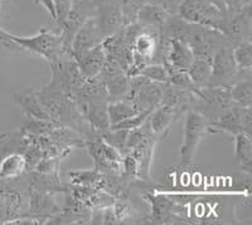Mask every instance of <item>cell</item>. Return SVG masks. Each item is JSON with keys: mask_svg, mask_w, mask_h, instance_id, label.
<instances>
[{"mask_svg": "<svg viewBox=\"0 0 252 225\" xmlns=\"http://www.w3.org/2000/svg\"><path fill=\"white\" fill-rule=\"evenodd\" d=\"M97 77L106 87L109 102L125 100L130 91V77L118 63L106 58Z\"/></svg>", "mask_w": 252, "mask_h": 225, "instance_id": "10", "label": "cell"}, {"mask_svg": "<svg viewBox=\"0 0 252 225\" xmlns=\"http://www.w3.org/2000/svg\"><path fill=\"white\" fill-rule=\"evenodd\" d=\"M103 40L105 38L98 30L94 17L89 18L73 37V40L71 43V56L77 59L83 53H86L87 51L101 44Z\"/></svg>", "mask_w": 252, "mask_h": 225, "instance_id": "15", "label": "cell"}, {"mask_svg": "<svg viewBox=\"0 0 252 225\" xmlns=\"http://www.w3.org/2000/svg\"><path fill=\"white\" fill-rule=\"evenodd\" d=\"M0 156H1V152H0Z\"/></svg>", "mask_w": 252, "mask_h": 225, "instance_id": "39", "label": "cell"}, {"mask_svg": "<svg viewBox=\"0 0 252 225\" xmlns=\"http://www.w3.org/2000/svg\"><path fill=\"white\" fill-rule=\"evenodd\" d=\"M13 101L22 111V113L26 116V118H33V120L42 121H55L49 116L48 112L44 110V107L40 103L38 98L37 89L27 88L24 91L15 93L13 96ZM56 122V121H55Z\"/></svg>", "mask_w": 252, "mask_h": 225, "instance_id": "17", "label": "cell"}, {"mask_svg": "<svg viewBox=\"0 0 252 225\" xmlns=\"http://www.w3.org/2000/svg\"><path fill=\"white\" fill-rule=\"evenodd\" d=\"M184 121L183 143L181 147V164L183 168L192 165L194 155L201 145L202 140L208 134H215L209 126L208 120L202 113L194 110H188L186 112Z\"/></svg>", "mask_w": 252, "mask_h": 225, "instance_id": "5", "label": "cell"}, {"mask_svg": "<svg viewBox=\"0 0 252 225\" xmlns=\"http://www.w3.org/2000/svg\"><path fill=\"white\" fill-rule=\"evenodd\" d=\"M138 113L139 112L135 110V107L129 101L120 100L107 103V114H109L110 126L118 125L121 121Z\"/></svg>", "mask_w": 252, "mask_h": 225, "instance_id": "27", "label": "cell"}, {"mask_svg": "<svg viewBox=\"0 0 252 225\" xmlns=\"http://www.w3.org/2000/svg\"><path fill=\"white\" fill-rule=\"evenodd\" d=\"M112 210H114L115 218L118 220V224L125 223V220H129L136 214V210L132 206L131 201L127 199H115L112 202Z\"/></svg>", "mask_w": 252, "mask_h": 225, "instance_id": "33", "label": "cell"}, {"mask_svg": "<svg viewBox=\"0 0 252 225\" xmlns=\"http://www.w3.org/2000/svg\"><path fill=\"white\" fill-rule=\"evenodd\" d=\"M24 51L17 42L12 39L10 33L0 27V59L12 57V56L22 55Z\"/></svg>", "mask_w": 252, "mask_h": 225, "instance_id": "31", "label": "cell"}, {"mask_svg": "<svg viewBox=\"0 0 252 225\" xmlns=\"http://www.w3.org/2000/svg\"><path fill=\"white\" fill-rule=\"evenodd\" d=\"M145 3L146 0H120L124 26L136 22L139 12Z\"/></svg>", "mask_w": 252, "mask_h": 225, "instance_id": "32", "label": "cell"}, {"mask_svg": "<svg viewBox=\"0 0 252 225\" xmlns=\"http://www.w3.org/2000/svg\"><path fill=\"white\" fill-rule=\"evenodd\" d=\"M232 57L240 71L252 69V44L251 40H245L232 47Z\"/></svg>", "mask_w": 252, "mask_h": 225, "instance_id": "29", "label": "cell"}, {"mask_svg": "<svg viewBox=\"0 0 252 225\" xmlns=\"http://www.w3.org/2000/svg\"><path fill=\"white\" fill-rule=\"evenodd\" d=\"M78 112L83 117V120L90 125V127L100 134L101 136L109 131L110 126L109 114H107L106 100H86V98H73Z\"/></svg>", "mask_w": 252, "mask_h": 225, "instance_id": "11", "label": "cell"}, {"mask_svg": "<svg viewBox=\"0 0 252 225\" xmlns=\"http://www.w3.org/2000/svg\"><path fill=\"white\" fill-rule=\"evenodd\" d=\"M77 66L86 78L97 77L106 62V53L102 47V43L83 53L76 59Z\"/></svg>", "mask_w": 252, "mask_h": 225, "instance_id": "22", "label": "cell"}, {"mask_svg": "<svg viewBox=\"0 0 252 225\" xmlns=\"http://www.w3.org/2000/svg\"><path fill=\"white\" fill-rule=\"evenodd\" d=\"M194 97V91L178 88V87H174L169 83H164L163 97H161L160 105L169 106V107L178 110L182 113H186L188 110H192Z\"/></svg>", "mask_w": 252, "mask_h": 225, "instance_id": "20", "label": "cell"}, {"mask_svg": "<svg viewBox=\"0 0 252 225\" xmlns=\"http://www.w3.org/2000/svg\"><path fill=\"white\" fill-rule=\"evenodd\" d=\"M226 14L231 15L251 5V0H224Z\"/></svg>", "mask_w": 252, "mask_h": 225, "instance_id": "36", "label": "cell"}, {"mask_svg": "<svg viewBox=\"0 0 252 225\" xmlns=\"http://www.w3.org/2000/svg\"><path fill=\"white\" fill-rule=\"evenodd\" d=\"M177 15L188 23L212 28L222 33L227 14L208 0H182Z\"/></svg>", "mask_w": 252, "mask_h": 225, "instance_id": "3", "label": "cell"}, {"mask_svg": "<svg viewBox=\"0 0 252 225\" xmlns=\"http://www.w3.org/2000/svg\"><path fill=\"white\" fill-rule=\"evenodd\" d=\"M140 76L158 83L169 82V73L163 63H149L141 68Z\"/></svg>", "mask_w": 252, "mask_h": 225, "instance_id": "30", "label": "cell"}, {"mask_svg": "<svg viewBox=\"0 0 252 225\" xmlns=\"http://www.w3.org/2000/svg\"><path fill=\"white\" fill-rule=\"evenodd\" d=\"M222 33L232 46L245 40H251V5L235 14L227 15Z\"/></svg>", "mask_w": 252, "mask_h": 225, "instance_id": "13", "label": "cell"}, {"mask_svg": "<svg viewBox=\"0 0 252 225\" xmlns=\"http://www.w3.org/2000/svg\"><path fill=\"white\" fill-rule=\"evenodd\" d=\"M188 76L192 80L195 88H201L208 84L209 77L212 73V59L206 57L194 56L192 64L187 71Z\"/></svg>", "mask_w": 252, "mask_h": 225, "instance_id": "25", "label": "cell"}, {"mask_svg": "<svg viewBox=\"0 0 252 225\" xmlns=\"http://www.w3.org/2000/svg\"><path fill=\"white\" fill-rule=\"evenodd\" d=\"M144 199H146L150 202L152 205V213L148 218L145 219H149V223L153 224H166V223H174V220H182L183 222V218L178 217V205L172 200L166 199L164 197H157V195H153L152 193H144L143 194Z\"/></svg>", "mask_w": 252, "mask_h": 225, "instance_id": "16", "label": "cell"}, {"mask_svg": "<svg viewBox=\"0 0 252 225\" xmlns=\"http://www.w3.org/2000/svg\"><path fill=\"white\" fill-rule=\"evenodd\" d=\"M10 37L24 51L40 56L48 63L56 62L61 58L71 56V53L64 47L62 37L52 29H40L38 33H35L32 37H19V35L12 34V33H10Z\"/></svg>", "mask_w": 252, "mask_h": 225, "instance_id": "2", "label": "cell"}, {"mask_svg": "<svg viewBox=\"0 0 252 225\" xmlns=\"http://www.w3.org/2000/svg\"><path fill=\"white\" fill-rule=\"evenodd\" d=\"M164 83L153 82L143 76L130 78V91L125 100L129 101L138 112H152L160 105Z\"/></svg>", "mask_w": 252, "mask_h": 225, "instance_id": "8", "label": "cell"}, {"mask_svg": "<svg viewBox=\"0 0 252 225\" xmlns=\"http://www.w3.org/2000/svg\"><path fill=\"white\" fill-rule=\"evenodd\" d=\"M12 0H0V22L9 15V8H10Z\"/></svg>", "mask_w": 252, "mask_h": 225, "instance_id": "38", "label": "cell"}, {"mask_svg": "<svg viewBox=\"0 0 252 225\" xmlns=\"http://www.w3.org/2000/svg\"><path fill=\"white\" fill-rule=\"evenodd\" d=\"M102 47L106 58L118 63L125 72L129 71L132 64V49L124 42L120 30L103 40Z\"/></svg>", "mask_w": 252, "mask_h": 225, "instance_id": "18", "label": "cell"}, {"mask_svg": "<svg viewBox=\"0 0 252 225\" xmlns=\"http://www.w3.org/2000/svg\"><path fill=\"white\" fill-rule=\"evenodd\" d=\"M61 209L62 206L56 201L55 194L29 188V215L48 224L52 218L61 213Z\"/></svg>", "mask_w": 252, "mask_h": 225, "instance_id": "14", "label": "cell"}, {"mask_svg": "<svg viewBox=\"0 0 252 225\" xmlns=\"http://www.w3.org/2000/svg\"><path fill=\"white\" fill-rule=\"evenodd\" d=\"M35 4L43 6L47 12L49 13V15L52 17V20H55L56 13H55V6H53V0H35Z\"/></svg>", "mask_w": 252, "mask_h": 225, "instance_id": "37", "label": "cell"}, {"mask_svg": "<svg viewBox=\"0 0 252 225\" xmlns=\"http://www.w3.org/2000/svg\"><path fill=\"white\" fill-rule=\"evenodd\" d=\"M52 72L51 83L66 92L72 98L75 97L85 81L87 80L80 71L77 62L72 56H67L56 62L49 63Z\"/></svg>", "mask_w": 252, "mask_h": 225, "instance_id": "9", "label": "cell"}, {"mask_svg": "<svg viewBox=\"0 0 252 225\" xmlns=\"http://www.w3.org/2000/svg\"><path fill=\"white\" fill-rule=\"evenodd\" d=\"M169 73V84L178 87L182 89H188V91H194L195 87L193 84L192 80L188 76V73L184 71H177V69L166 68Z\"/></svg>", "mask_w": 252, "mask_h": 225, "instance_id": "34", "label": "cell"}, {"mask_svg": "<svg viewBox=\"0 0 252 225\" xmlns=\"http://www.w3.org/2000/svg\"><path fill=\"white\" fill-rule=\"evenodd\" d=\"M170 15L172 14H169L161 6L155 5V4L145 3L143 5V8L140 9V12H139L136 22L143 24V26L161 30L163 27L165 26L166 22H168V19L170 18Z\"/></svg>", "mask_w": 252, "mask_h": 225, "instance_id": "23", "label": "cell"}, {"mask_svg": "<svg viewBox=\"0 0 252 225\" xmlns=\"http://www.w3.org/2000/svg\"><path fill=\"white\" fill-rule=\"evenodd\" d=\"M83 141V148H86L91 156L94 169L103 174H123V154L110 145L100 134L92 130Z\"/></svg>", "mask_w": 252, "mask_h": 225, "instance_id": "4", "label": "cell"}, {"mask_svg": "<svg viewBox=\"0 0 252 225\" xmlns=\"http://www.w3.org/2000/svg\"><path fill=\"white\" fill-rule=\"evenodd\" d=\"M37 93L44 110L56 122L75 130L83 137V140L89 136L92 128L83 120L71 96L51 82L40 89H37Z\"/></svg>", "mask_w": 252, "mask_h": 225, "instance_id": "1", "label": "cell"}, {"mask_svg": "<svg viewBox=\"0 0 252 225\" xmlns=\"http://www.w3.org/2000/svg\"><path fill=\"white\" fill-rule=\"evenodd\" d=\"M235 139V155L237 163L245 171V174L251 175L252 169V136L244 134H237Z\"/></svg>", "mask_w": 252, "mask_h": 225, "instance_id": "24", "label": "cell"}, {"mask_svg": "<svg viewBox=\"0 0 252 225\" xmlns=\"http://www.w3.org/2000/svg\"><path fill=\"white\" fill-rule=\"evenodd\" d=\"M94 19L105 39L115 34L124 27L120 1H106L96 5Z\"/></svg>", "mask_w": 252, "mask_h": 225, "instance_id": "12", "label": "cell"}, {"mask_svg": "<svg viewBox=\"0 0 252 225\" xmlns=\"http://www.w3.org/2000/svg\"><path fill=\"white\" fill-rule=\"evenodd\" d=\"M251 109L232 103L209 121V126L213 132H226L232 136L244 132L252 136Z\"/></svg>", "mask_w": 252, "mask_h": 225, "instance_id": "7", "label": "cell"}, {"mask_svg": "<svg viewBox=\"0 0 252 225\" xmlns=\"http://www.w3.org/2000/svg\"><path fill=\"white\" fill-rule=\"evenodd\" d=\"M71 185L102 189L105 174L97 169L92 170H72L67 174Z\"/></svg>", "mask_w": 252, "mask_h": 225, "instance_id": "26", "label": "cell"}, {"mask_svg": "<svg viewBox=\"0 0 252 225\" xmlns=\"http://www.w3.org/2000/svg\"><path fill=\"white\" fill-rule=\"evenodd\" d=\"M28 171L27 160L22 152L1 151L0 156V181L17 179Z\"/></svg>", "mask_w": 252, "mask_h": 225, "instance_id": "21", "label": "cell"}, {"mask_svg": "<svg viewBox=\"0 0 252 225\" xmlns=\"http://www.w3.org/2000/svg\"><path fill=\"white\" fill-rule=\"evenodd\" d=\"M182 114H183L182 112L172 109L169 106L159 105L149 114V117H148V123H149V127L153 131V134L158 135V136H161L164 139L168 135V132H169L173 123Z\"/></svg>", "mask_w": 252, "mask_h": 225, "instance_id": "19", "label": "cell"}, {"mask_svg": "<svg viewBox=\"0 0 252 225\" xmlns=\"http://www.w3.org/2000/svg\"><path fill=\"white\" fill-rule=\"evenodd\" d=\"M252 77L242 78L229 87L232 102L242 107H252Z\"/></svg>", "mask_w": 252, "mask_h": 225, "instance_id": "28", "label": "cell"}, {"mask_svg": "<svg viewBox=\"0 0 252 225\" xmlns=\"http://www.w3.org/2000/svg\"><path fill=\"white\" fill-rule=\"evenodd\" d=\"M232 44L220 46L212 57V73L207 85L231 87L242 78H251V71H240L232 57Z\"/></svg>", "mask_w": 252, "mask_h": 225, "instance_id": "6", "label": "cell"}, {"mask_svg": "<svg viewBox=\"0 0 252 225\" xmlns=\"http://www.w3.org/2000/svg\"><path fill=\"white\" fill-rule=\"evenodd\" d=\"M150 113L152 112L149 111L139 112L138 114H135V116L129 117V118L121 121L118 125L111 126V128H114V130H124V131H131V130H135V128H139L140 126H143L146 122Z\"/></svg>", "mask_w": 252, "mask_h": 225, "instance_id": "35", "label": "cell"}]
</instances>
